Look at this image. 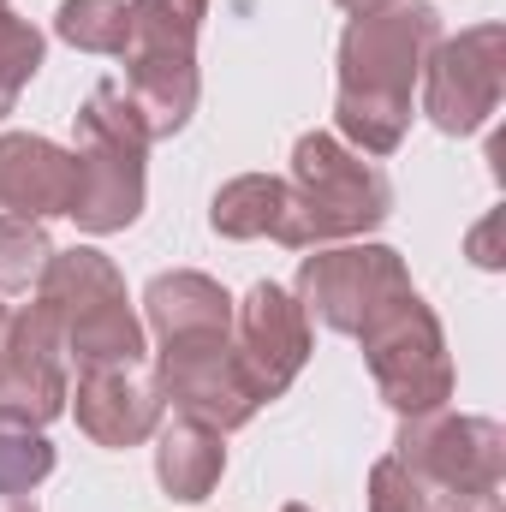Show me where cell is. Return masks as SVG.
I'll return each mask as SVG.
<instances>
[{"instance_id":"cell-1","label":"cell","mask_w":506,"mask_h":512,"mask_svg":"<svg viewBox=\"0 0 506 512\" xmlns=\"http://www.w3.org/2000/svg\"><path fill=\"white\" fill-rule=\"evenodd\" d=\"M441 42V12L429 0H393L364 12L340 36V90L334 126L358 155H393L411 126V90L423 78L429 48Z\"/></svg>"},{"instance_id":"cell-2","label":"cell","mask_w":506,"mask_h":512,"mask_svg":"<svg viewBox=\"0 0 506 512\" xmlns=\"http://www.w3.org/2000/svg\"><path fill=\"white\" fill-rule=\"evenodd\" d=\"M36 304L60 322L66 358L78 370H131L149 352L120 268L90 245L48 256V268L36 274Z\"/></svg>"},{"instance_id":"cell-3","label":"cell","mask_w":506,"mask_h":512,"mask_svg":"<svg viewBox=\"0 0 506 512\" xmlns=\"http://www.w3.org/2000/svg\"><path fill=\"white\" fill-rule=\"evenodd\" d=\"M292 251H316L334 239H364L387 221L393 185L358 149H346L334 131H304L292 143Z\"/></svg>"},{"instance_id":"cell-4","label":"cell","mask_w":506,"mask_h":512,"mask_svg":"<svg viewBox=\"0 0 506 512\" xmlns=\"http://www.w3.org/2000/svg\"><path fill=\"white\" fill-rule=\"evenodd\" d=\"M78 120V197H72V221L96 239L126 233L143 215V155H149V131L126 102V90L114 78H102L90 90V102L72 114Z\"/></svg>"},{"instance_id":"cell-5","label":"cell","mask_w":506,"mask_h":512,"mask_svg":"<svg viewBox=\"0 0 506 512\" xmlns=\"http://www.w3.org/2000/svg\"><path fill=\"white\" fill-rule=\"evenodd\" d=\"M358 346H364L376 393L399 417H423L453 399V352H447L441 316L423 304L417 286H405L393 304H381L358 328Z\"/></svg>"},{"instance_id":"cell-6","label":"cell","mask_w":506,"mask_h":512,"mask_svg":"<svg viewBox=\"0 0 506 512\" xmlns=\"http://www.w3.org/2000/svg\"><path fill=\"white\" fill-rule=\"evenodd\" d=\"M393 459L429 489V495H459V489H501L506 483V429L495 417H465V411H423L405 417L393 435Z\"/></svg>"},{"instance_id":"cell-7","label":"cell","mask_w":506,"mask_h":512,"mask_svg":"<svg viewBox=\"0 0 506 512\" xmlns=\"http://www.w3.org/2000/svg\"><path fill=\"white\" fill-rule=\"evenodd\" d=\"M506 90V24H471L429 48L423 60V114L447 137H477L501 114Z\"/></svg>"},{"instance_id":"cell-8","label":"cell","mask_w":506,"mask_h":512,"mask_svg":"<svg viewBox=\"0 0 506 512\" xmlns=\"http://www.w3.org/2000/svg\"><path fill=\"white\" fill-rule=\"evenodd\" d=\"M405 286H411L405 256L387 251V245H316L298 262L292 298L328 334H352L358 340V328L376 316L381 304H393Z\"/></svg>"},{"instance_id":"cell-9","label":"cell","mask_w":506,"mask_h":512,"mask_svg":"<svg viewBox=\"0 0 506 512\" xmlns=\"http://www.w3.org/2000/svg\"><path fill=\"white\" fill-rule=\"evenodd\" d=\"M155 393L161 405H173L179 417L191 423H209L221 435L245 429L256 417V399L245 370H239V352H233V334H185V340H161L155 352Z\"/></svg>"},{"instance_id":"cell-10","label":"cell","mask_w":506,"mask_h":512,"mask_svg":"<svg viewBox=\"0 0 506 512\" xmlns=\"http://www.w3.org/2000/svg\"><path fill=\"white\" fill-rule=\"evenodd\" d=\"M233 352H239V370H245L256 399L262 405L280 399L298 382V370L310 364V316H304V304L286 286L256 280L233 304Z\"/></svg>"},{"instance_id":"cell-11","label":"cell","mask_w":506,"mask_h":512,"mask_svg":"<svg viewBox=\"0 0 506 512\" xmlns=\"http://www.w3.org/2000/svg\"><path fill=\"white\" fill-rule=\"evenodd\" d=\"M66 340H60V322L30 304L6 322V340H0V417L12 423H54L66 411Z\"/></svg>"},{"instance_id":"cell-12","label":"cell","mask_w":506,"mask_h":512,"mask_svg":"<svg viewBox=\"0 0 506 512\" xmlns=\"http://www.w3.org/2000/svg\"><path fill=\"white\" fill-rule=\"evenodd\" d=\"M78 197V161L54 137L36 131H0V209L18 221H54L72 215Z\"/></svg>"},{"instance_id":"cell-13","label":"cell","mask_w":506,"mask_h":512,"mask_svg":"<svg viewBox=\"0 0 506 512\" xmlns=\"http://www.w3.org/2000/svg\"><path fill=\"white\" fill-rule=\"evenodd\" d=\"M78 429L96 447H137L161 429V393L155 382H137L131 370H78V387H66Z\"/></svg>"},{"instance_id":"cell-14","label":"cell","mask_w":506,"mask_h":512,"mask_svg":"<svg viewBox=\"0 0 506 512\" xmlns=\"http://www.w3.org/2000/svg\"><path fill=\"white\" fill-rule=\"evenodd\" d=\"M120 90L137 108L149 143H161V137L185 131L191 114H197V96H203L197 54H143V48H126V84Z\"/></svg>"},{"instance_id":"cell-15","label":"cell","mask_w":506,"mask_h":512,"mask_svg":"<svg viewBox=\"0 0 506 512\" xmlns=\"http://www.w3.org/2000/svg\"><path fill=\"white\" fill-rule=\"evenodd\" d=\"M143 322L155 328V340L233 334V298L221 280H209L197 268H173V274H155L143 286Z\"/></svg>"},{"instance_id":"cell-16","label":"cell","mask_w":506,"mask_h":512,"mask_svg":"<svg viewBox=\"0 0 506 512\" xmlns=\"http://www.w3.org/2000/svg\"><path fill=\"white\" fill-rule=\"evenodd\" d=\"M209 227L221 239H274L292 251V191L274 173H239L215 191Z\"/></svg>"},{"instance_id":"cell-17","label":"cell","mask_w":506,"mask_h":512,"mask_svg":"<svg viewBox=\"0 0 506 512\" xmlns=\"http://www.w3.org/2000/svg\"><path fill=\"white\" fill-rule=\"evenodd\" d=\"M155 483L173 495V501H209L221 471H227V447H221V429L209 423H191V417H173L167 429H155Z\"/></svg>"},{"instance_id":"cell-18","label":"cell","mask_w":506,"mask_h":512,"mask_svg":"<svg viewBox=\"0 0 506 512\" xmlns=\"http://www.w3.org/2000/svg\"><path fill=\"white\" fill-rule=\"evenodd\" d=\"M131 42L143 54H197V30L209 18V0H126Z\"/></svg>"},{"instance_id":"cell-19","label":"cell","mask_w":506,"mask_h":512,"mask_svg":"<svg viewBox=\"0 0 506 512\" xmlns=\"http://www.w3.org/2000/svg\"><path fill=\"white\" fill-rule=\"evenodd\" d=\"M54 36L72 42L78 54H126L131 42V6L126 0H60Z\"/></svg>"},{"instance_id":"cell-20","label":"cell","mask_w":506,"mask_h":512,"mask_svg":"<svg viewBox=\"0 0 506 512\" xmlns=\"http://www.w3.org/2000/svg\"><path fill=\"white\" fill-rule=\"evenodd\" d=\"M48 477H54V441L42 429H30V423L0 417V495L6 501H24Z\"/></svg>"},{"instance_id":"cell-21","label":"cell","mask_w":506,"mask_h":512,"mask_svg":"<svg viewBox=\"0 0 506 512\" xmlns=\"http://www.w3.org/2000/svg\"><path fill=\"white\" fill-rule=\"evenodd\" d=\"M48 233L42 221H18V215H0V292H30L36 274L48 268Z\"/></svg>"},{"instance_id":"cell-22","label":"cell","mask_w":506,"mask_h":512,"mask_svg":"<svg viewBox=\"0 0 506 512\" xmlns=\"http://www.w3.org/2000/svg\"><path fill=\"white\" fill-rule=\"evenodd\" d=\"M42 30L30 24V18H18L12 6H0V90L6 96H18L30 78H36V66H42Z\"/></svg>"},{"instance_id":"cell-23","label":"cell","mask_w":506,"mask_h":512,"mask_svg":"<svg viewBox=\"0 0 506 512\" xmlns=\"http://www.w3.org/2000/svg\"><path fill=\"white\" fill-rule=\"evenodd\" d=\"M370 512H429V489L387 453L370 471Z\"/></svg>"},{"instance_id":"cell-24","label":"cell","mask_w":506,"mask_h":512,"mask_svg":"<svg viewBox=\"0 0 506 512\" xmlns=\"http://www.w3.org/2000/svg\"><path fill=\"white\" fill-rule=\"evenodd\" d=\"M429 512H506L501 489H459V495H429Z\"/></svg>"},{"instance_id":"cell-25","label":"cell","mask_w":506,"mask_h":512,"mask_svg":"<svg viewBox=\"0 0 506 512\" xmlns=\"http://www.w3.org/2000/svg\"><path fill=\"white\" fill-rule=\"evenodd\" d=\"M495 233H501V209H495V215H489V221H483V227L471 233V262H477V268H501V251H495Z\"/></svg>"},{"instance_id":"cell-26","label":"cell","mask_w":506,"mask_h":512,"mask_svg":"<svg viewBox=\"0 0 506 512\" xmlns=\"http://www.w3.org/2000/svg\"><path fill=\"white\" fill-rule=\"evenodd\" d=\"M334 6H346L352 18H364V12H381V6H393V0H334Z\"/></svg>"},{"instance_id":"cell-27","label":"cell","mask_w":506,"mask_h":512,"mask_svg":"<svg viewBox=\"0 0 506 512\" xmlns=\"http://www.w3.org/2000/svg\"><path fill=\"white\" fill-rule=\"evenodd\" d=\"M12 102H18V96H6V90H0V120H6V114H12Z\"/></svg>"},{"instance_id":"cell-28","label":"cell","mask_w":506,"mask_h":512,"mask_svg":"<svg viewBox=\"0 0 506 512\" xmlns=\"http://www.w3.org/2000/svg\"><path fill=\"white\" fill-rule=\"evenodd\" d=\"M6 322H12V310H6V304H0V340H6Z\"/></svg>"},{"instance_id":"cell-29","label":"cell","mask_w":506,"mask_h":512,"mask_svg":"<svg viewBox=\"0 0 506 512\" xmlns=\"http://www.w3.org/2000/svg\"><path fill=\"white\" fill-rule=\"evenodd\" d=\"M280 512H310V507H304V501H286V507H280Z\"/></svg>"},{"instance_id":"cell-30","label":"cell","mask_w":506,"mask_h":512,"mask_svg":"<svg viewBox=\"0 0 506 512\" xmlns=\"http://www.w3.org/2000/svg\"><path fill=\"white\" fill-rule=\"evenodd\" d=\"M12 512H36V507H24V501H18V507H12Z\"/></svg>"},{"instance_id":"cell-31","label":"cell","mask_w":506,"mask_h":512,"mask_svg":"<svg viewBox=\"0 0 506 512\" xmlns=\"http://www.w3.org/2000/svg\"><path fill=\"white\" fill-rule=\"evenodd\" d=\"M0 6H6V0H0Z\"/></svg>"}]
</instances>
